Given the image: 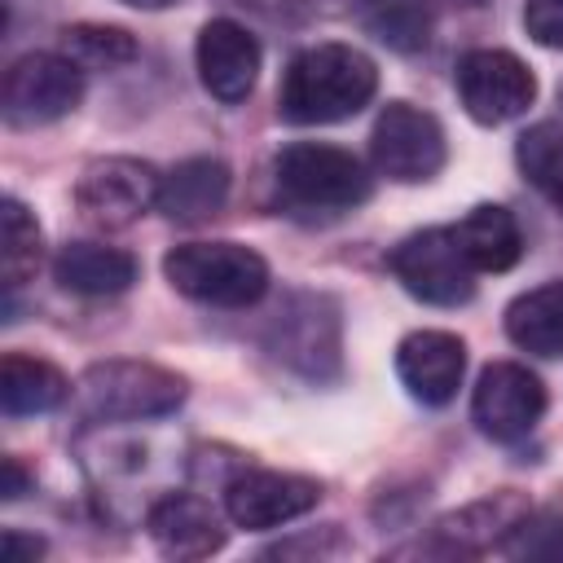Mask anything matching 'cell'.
I'll return each instance as SVG.
<instances>
[{"label":"cell","mask_w":563,"mask_h":563,"mask_svg":"<svg viewBox=\"0 0 563 563\" xmlns=\"http://www.w3.org/2000/svg\"><path fill=\"white\" fill-rule=\"evenodd\" d=\"M523 515H528V501L519 493H497V497H484V501L440 519L435 532L449 550H497Z\"/></svg>","instance_id":"obj_20"},{"label":"cell","mask_w":563,"mask_h":563,"mask_svg":"<svg viewBox=\"0 0 563 563\" xmlns=\"http://www.w3.org/2000/svg\"><path fill=\"white\" fill-rule=\"evenodd\" d=\"M26 493V471L18 457H4V501H18Z\"/></svg>","instance_id":"obj_28"},{"label":"cell","mask_w":563,"mask_h":563,"mask_svg":"<svg viewBox=\"0 0 563 563\" xmlns=\"http://www.w3.org/2000/svg\"><path fill=\"white\" fill-rule=\"evenodd\" d=\"M150 541L167 554V559H207L224 545V523L211 510V501L194 497V493H167L150 506L145 515Z\"/></svg>","instance_id":"obj_14"},{"label":"cell","mask_w":563,"mask_h":563,"mask_svg":"<svg viewBox=\"0 0 563 563\" xmlns=\"http://www.w3.org/2000/svg\"><path fill=\"white\" fill-rule=\"evenodd\" d=\"M444 154H449L444 128L435 123V114H427L409 101H387L383 114L374 119L369 158H374L378 176L400 180V185H418L444 167Z\"/></svg>","instance_id":"obj_7"},{"label":"cell","mask_w":563,"mask_h":563,"mask_svg":"<svg viewBox=\"0 0 563 563\" xmlns=\"http://www.w3.org/2000/svg\"><path fill=\"white\" fill-rule=\"evenodd\" d=\"M378 9L369 13V31L400 48V53H413L427 44V31H431V13L422 0H374Z\"/></svg>","instance_id":"obj_24"},{"label":"cell","mask_w":563,"mask_h":563,"mask_svg":"<svg viewBox=\"0 0 563 563\" xmlns=\"http://www.w3.org/2000/svg\"><path fill=\"white\" fill-rule=\"evenodd\" d=\"M523 31L541 48H563V0H528L523 4Z\"/></svg>","instance_id":"obj_26"},{"label":"cell","mask_w":563,"mask_h":563,"mask_svg":"<svg viewBox=\"0 0 563 563\" xmlns=\"http://www.w3.org/2000/svg\"><path fill=\"white\" fill-rule=\"evenodd\" d=\"M506 334L532 356H563V282H545L510 299Z\"/></svg>","instance_id":"obj_19"},{"label":"cell","mask_w":563,"mask_h":563,"mask_svg":"<svg viewBox=\"0 0 563 563\" xmlns=\"http://www.w3.org/2000/svg\"><path fill=\"white\" fill-rule=\"evenodd\" d=\"M317 501H321V484L308 475H286V471H242L224 488V510L246 532L282 528L308 515Z\"/></svg>","instance_id":"obj_11"},{"label":"cell","mask_w":563,"mask_h":563,"mask_svg":"<svg viewBox=\"0 0 563 563\" xmlns=\"http://www.w3.org/2000/svg\"><path fill=\"white\" fill-rule=\"evenodd\" d=\"M273 180L282 198L312 216H339L369 198V172L352 150L295 141L273 158Z\"/></svg>","instance_id":"obj_3"},{"label":"cell","mask_w":563,"mask_h":563,"mask_svg":"<svg viewBox=\"0 0 563 563\" xmlns=\"http://www.w3.org/2000/svg\"><path fill=\"white\" fill-rule=\"evenodd\" d=\"M453 79H457V97H462L466 114L475 123H484V128L519 119L537 97L532 70L506 48H471L457 62Z\"/></svg>","instance_id":"obj_8"},{"label":"cell","mask_w":563,"mask_h":563,"mask_svg":"<svg viewBox=\"0 0 563 563\" xmlns=\"http://www.w3.org/2000/svg\"><path fill=\"white\" fill-rule=\"evenodd\" d=\"M123 4H132V9H167L176 0H123Z\"/></svg>","instance_id":"obj_30"},{"label":"cell","mask_w":563,"mask_h":563,"mask_svg":"<svg viewBox=\"0 0 563 563\" xmlns=\"http://www.w3.org/2000/svg\"><path fill=\"white\" fill-rule=\"evenodd\" d=\"M84 97V70L66 53H26L4 70L0 110L9 128H44L66 119Z\"/></svg>","instance_id":"obj_5"},{"label":"cell","mask_w":563,"mask_h":563,"mask_svg":"<svg viewBox=\"0 0 563 563\" xmlns=\"http://www.w3.org/2000/svg\"><path fill=\"white\" fill-rule=\"evenodd\" d=\"M53 277L62 290L70 295H88V299H106V295H123L136 282V260L119 246H101V242H66L53 260Z\"/></svg>","instance_id":"obj_16"},{"label":"cell","mask_w":563,"mask_h":563,"mask_svg":"<svg viewBox=\"0 0 563 563\" xmlns=\"http://www.w3.org/2000/svg\"><path fill=\"white\" fill-rule=\"evenodd\" d=\"M497 550L510 554V559H563V519L550 515V510H541V515L528 510L506 532V541Z\"/></svg>","instance_id":"obj_25"},{"label":"cell","mask_w":563,"mask_h":563,"mask_svg":"<svg viewBox=\"0 0 563 563\" xmlns=\"http://www.w3.org/2000/svg\"><path fill=\"white\" fill-rule=\"evenodd\" d=\"M519 172L554 202L563 207V123H532L515 145Z\"/></svg>","instance_id":"obj_22"},{"label":"cell","mask_w":563,"mask_h":563,"mask_svg":"<svg viewBox=\"0 0 563 563\" xmlns=\"http://www.w3.org/2000/svg\"><path fill=\"white\" fill-rule=\"evenodd\" d=\"M79 400L92 418L106 422L163 418L185 400V378L154 361H101L84 369Z\"/></svg>","instance_id":"obj_4"},{"label":"cell","mask_w":563,"mask_h":563,"mask_svg":"<svg viewBox=\"0 0 563 563\" xmlns=\"http://www.w3.org/2000/svg\"><path fill=\"white\" fill-rule=\"evenodd\" d=\"M453 238L462 246V255L471 260L475 273H506L519 264L523 255V233H519V220L497 207V202H479L471 207L457 224H453Z\"/></svg>","instance_id":"obj_17"},{"label":"cell","mask_w":563,"mask_h":563,"mask_svg":"<svg viewBox=\"0 0 563 563\" xmlns=\"http://www.w3.org/2000/svg\"><path fill=\"white\" fill-rule=\"evenodd\" d=\"M44 550V541H35V537H22V532H4V563H22V559H35Z\"/></svg>","instance_id":"obj_27"},{"label":"cell","mask_w":563,"mask_h":563,"mask_svg":"<svg viewBox=\"0 0 563 563\" xmlns=\"http://www.w3.org/2000/svg\"><path fill=\"white\" fill-rule=\"evenodd\" d=\"M229 167L220 158H185L176 163L163 185H158V211L176 224H198L211 220L224 202H229Z\"/></svg>","instance_id":"obj_15"},{"label":"cell","mask_w":563,"mask_h":563,"mask_svg":"<svg viewBox=\"0 0 563 563\" xmlns=\"http://www.w3.org/2000/svg\"><path fill=\"white\" fill-rule=\"evenodd\" d=\"M167 282L211 308H246L268 290V264L242 242H180L163 260Z\"/></svg>","instance_id":"obj_2"},{"label":"cell","mask_w":563,"mask_h":563,"mask_svg":"<svg viewBox=\"0 0 563 563\" xmlns=\"http://www.w3.org/2000/svg\"><path fill=\"white\" fill-rule=\"evenodd\" d=\"M66 396H70V383L57 365H48L40 356H22V352H9L0 361V405L9 418L48 413Z\"/></svg>","instance_id":"obj_18"},{"label":"cell","mask_w":563,"mask_h":563,"mask_svg":"<svg viewBox=\"0 0 563 563\" xmlns=\"http://www.w3.org/2000/svg\"><path fill=\"white\" fill-rule=\"evenodd\" d=\"M378 92V66L352 44H312L299 48L282 75L277 110L286 123H339L352 119Z\"/></svg>","instance_id":"obj_1"},{"label":"cell","mask_w":563,"mask_h":563,"mask_svg":"<svg viewBox=\"0 0 563 563\" xmlns=\"http://www.w3.org/2000/svg\"><path fill=\"white\" fill-rule=\"evenodd\" d=\"M396 282L422 299V303H435V308H457L475 295V268L471 260L462 255L453 229H422V233H409L391 255H387Z\"/></svg>","instance_id":"obj_6"},{"label":"cell","mask_w":563,"mask_h":563,"mask_svg":"<svg viewBox=\"0 0 563 563\" xmlns=\"http://www.w3.org/2000/svg\"><path fill=\"white\" fill-rule=\"evenodd\" d=\"M317 9H356V4H374V0H308Z\"/></svg>","instance_id":"obj_29"},{"label":"cell","mask_w":563,"mask_h":563,"mask_svg":"<svg viewBox=\"0 0 563 563\" xmlns=\"http://www.w3.org/2000/svg\"><path fill=\"white\" fill-rule=\"evenodd\" d=\"M545 413V383L519 365V361H493L471 396V418L475 427L497 440V444H515L523 440Z\"/></svg>","instance_id":"obj_10"},{"label":"cell","mask_w":563,"mask_h":563,"mask_svg":"<svg viewBox=\"0 0 563 563\" xmlns=\"http://www.w3.org/2000/svg\"><path fill=\"white\" fill-rule=\"evenodd\" d=\"M396 374L422 405H449L466 374V343L449 330H413L396 347Z\"/></svg>","instance_id":"obj_12"},{"label":"cell","mask_w":563,"mask_h":563,"mask_svg":"<svg viewBox=\"0 0 563 563\" xmlns=\"http://www.w3.org/2000/svg\"><path fill=\"white\" fill-rule=\"evenodd\" d=\"M0 224H4V246H0L4 286H22L35 273V264H40V224H35V216L18 198H4Z\"/></svg>","instance_id":"obj_23"},{"label":"cell","mask_w":563,"mask_h":563,"mask_svg":"<svg viewBox=\"0 0 563 563\" xmlns=\"http://www.w3.org/2000/svg\"><path fill=\"white\" fill-rule=\"evenodd\" d=\"M158 185H163V176L150 163L114 154V158H97L84 167V176L75 185V202L88 224L128 229L150 207H158Z\"/></svg>","instance_id":"obj_9"},{"label":"cell","mask_w":563,"mask_h":563,"mask_svg":"<svg viewBox=\"0 0 563 563\" xmlns=\"http://www.w3.org/2000/svg\"><path fill=\"white\" fill-rule=\"evenodd\" d=\"M198 79L216 101H242L255 88L260 75V40L233 22V18H211L198 31Z\"/></svg>","instance_id":"obj_13"},{"label":"cell","mask_w":563,"mask_h":563,"mask_svg":"<svg viewBox=\"0 0 563 563\" xmlns=\"http://www.w3.org/2000/svg\"><path fill=\"white\" fill-rule=\"evenodd\" d=\"M62 53L79 70H119L136 57V40L123 26H101V22H79L62 31Z\"/></svg>","instance_id":"obj_21"}]
</instances>
